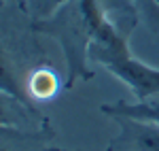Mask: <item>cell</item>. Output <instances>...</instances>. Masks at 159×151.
Wrapping results in <instances>:
<instances>
[{
  "label": "cell",
  "mask_w": 159,
  "mask_h": 151,
  "mask_svg": "<svg viewBox=\"0 0 159 151\" xmlns=\"http://www.w3.org/2000/svg\"><path fill=\"white\" fill-rule=\"evenodd\" d=\"M108 15V7L102 0H66L57 11L47 19L34 21V32H45L55 36L64 47L68 77L66 87H70L76 79H91L93 73L89 70V43Z\"/></svg>",
  "instance_id": "cell-1"
},
{
  "label": "cell",
  "mask_w": 159,
  "mask_h": 151,
  "mask_svg": "<svg viewBox=\"0 0 159 151\" xmlns=\"http://www.w3.org/2000/svg\"><path fill=\"white\" fill-rule=\"evenodd\" d=\"M132 28H123L106 15L89 43V60L102 64L108 73L123 81L136 96V102H148L159 96V68L140 62L129 53L127 36Z\"/></svg>",
  "instance_id": "cell-2"
},
{
  "label": "cell",
  "mask_w": 159,
  "mask_h": 151,
  "mask_svg": "<svg viewBox=\"0 0 159 151\" xmlns=\"http://www.w3.org/2000/svg\"><path fill=\"white\" fill-rule=\"evenodd\" d=\"M119 126L106 151H159V124L138 117H112Z\"/></svg>",
  "instance_id": "cell-3"
},
{
  "label": "cell",
  "mask_w": 159,
  "mask_h": 151,
  "mask_svg": "<svg viewBox=\"0 0 159 151\" xmlns=\"http://www.w3.org/2000/svg\"><path fill=\"white\" fill-rule=\"evenodd\" d=\"M0 89L25 102L28 106H34V100L28 94V75L19 70L15 47L7 45L4 36H0Z\"/></svg>",
  "instance_id": "cell-4"
},
{
  "label": "cell",
  "mask_w": 159,
  "mask_h": 151,
  "mask_svg": "<svg viewBox=\"0 0 159 151\" xmlns=\"http://www.w3.org/2000/svg\"><path fill=\"white\" fill-rule=\"evenodd\" d=\"M53 132L47 128L25 130V128L0 126V151H47Z\"/></svg>",
  "instance_id": "cell-5"
},
{
  "label": "cell",
  "mask_w": 159,
  "mask_h": 151,
  "mask_svg": "<svg viewBox=\"0 0 159 151\" xmlns=\"http://www.w3.org/2000/svg\"><path fill=\"white\" fill-rule=\"evenodd\" d=\"M0 126L36 130L43 128V115L36 106H28L25 102L0 89Z\"/></svg>",
  "instance_id": "cell-6"
},
{
  "label": "cell",
  "mask_w": 159,
  "mask_h": 151,
  "mask_svg": "<svg viewBox=\"0 0 159 151\" xmlns=\"http://www.w3.org/2000/svg\"><path fill=\"white\" fill-rule=\"evenodd\" d=\"M61 87L57 73L49 66H36L28 75V94L32 100H49Z\"/></svg>",
  "instance_id": "cell-7"
},
{
  "label": "cell",
  "mask_w": 159,
  "mask_h": 151,
  "mask_svg": "<svg viewBox=\"0 0 159 151\" xmlns=\"http://www.w3.org/2000/svg\"><path fill=\"white\" fill-rule=\"evenodd\" d=\"M100 111L108 117H138V119H151L159 124V102L151 100V102H112V104H102Z\"/></svg>",
  "instance_id": "cell-8"
},
{
  "label": "cell",
  "mask_w": 159,
  "mask_h": 151,
  "mask_svg": "<svg viewBox=\"0 0 159 151\" xmlns=\"http://www.w3.org/2000/svg\"><path fill=\"white\" fill-rule=\"evenodd\" d=\"M66 0H30V11L34 19H47L57 11V7H61Z\"/></svg>",
  "instance_id": "cell-9"
},
{
  "label": "cell",
  "mask_w": 159,
  "mask_h": 151,
  "mask_svg": "<svg viewBox=\"0 0 159 151\" xmlns=\"http://www.w3.org/2000/svg\"><path fill=\"white\" fill-rule=\"evenodd\" d=\"M142 11H147V21L159 30V0H138Z\"/></svg>",
  "instance_id": "cell-10"
},
{
  "label": "cell",
  "mask_w": 159,
  "mask_h": 151,
  "mask_svg": "<svg viewBox=\"0 0 159 151\" xmlns=\"http://www.w3.org/2000/svg\"><path fill=\"white\" fill-rule=\"evenodd\" d=\"M47 151H70V149H61V147H49Z\"/></svg>",
  "instance_id": "cell-11"
},
{
  "label": "cell",
  "mask_w": 159,
  "mask_h": 151,
  "mask_svg": "<svg viewBox=\"0 0 159 151\" xmlns=\"http://www.w3.org/2000/svg\"><path fill=\"white\" fill-rule=\"evenodd\" d=\"M148 102H151V100H148ZM155 102H157V100H155Z\"/></svg>",
  "instance_id": "cell-12"
},
{
  "label": "cell",
  "mask_w": 159,
  "mask_h": 151,
  "mask_svg": "<svg viewBox=\"0 0 159 151\" xmlns=\"http://www.w3.org/2000/svg\"><path fill=\"white\" fill-rule=\"evenodd\" d=\"M28 2H30V0H28Z\"/></svg>",
  "instance_id": "cell-13"
}]
</instances>
